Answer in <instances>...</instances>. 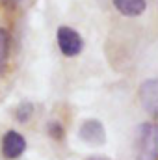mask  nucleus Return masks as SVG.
<instances>
[{
  "instance_id": "f257e3e1",
  "label": "nucleus",
  "mask_w": 158,
  "mask_h": 160,
  "mask_svg": "<svg viewBox=\"0 0 158 160\" xmlns=\"http://www.w3.org/2000/svg\"><path fill=\"white\" fill-rule=\"evenodd\" d=\"M136 155L138 160H158V123L147 121L138 128Z\"/></svg>"
},
{
  "instance_id": "f03ea898",
  "label": "nucleus",
  "mask_w": 158,
  "mask_h": 160,
  "mask_svg": "<svg viewBox=\"0 0 158 160\" xmlns=\"http://www.w3.org/2000/svg\"><path fill=\"white\" fill-rule=\"evenodd\" d=\"M56 39H58V47L60 52L67 58H75L78 56L84 48V39L78 32L71 26H60L56 32Z\"/></svg>"
},
{
  "instance_id": "7ed1b4c3",
  "label": "nucleus",
  "mask_w": 158,
  "mask_h": 160,
  "mask_svg": "<svg viewBox=\"0 0 158 160\" xmlns=\"http://www.w3.org/2000/svg\"><path fill=\"white\" fill-rule=\"evenodd\" d=\"M140 102L151 118L158 119V78L145 80L140 86Z\"/></svg>"
},
{
  "instance_id": "20e7f679",
  "label": "nucleus",
  "mask_w": 158,
  "mask_h": 160,
  "mask_svg": "<svg viewBox=\"0 0 158 160\" xmlns=\"http://www.w3.org/2000/svg\"><path fill=\"white\" fill-rule=\"evenodd\" d=\"M78 136L91 145H102L106 142V130L99 119H86L80 125Z\"/></svg>"
},
{
  "instance_id": "39448f33",
  "label": "nucleus",
  "mask_w": 158,
  "mask_h": 160,
  "mask_svg": "<svg viewBox=\"0 0 158 160\" xmlns=\"http://www.w3.org/2000/svg\"><path fill=\"white\" fill-rule=\"evenodd\" d=\"M26 151V140L17 130H7L2 138V155L6 158H19Z\"/></svg>"
},
{
  "instance_id": "423d86ee",
  "label": "nucleus",
  "mask_w": 158,
  "mask_h": 160,
  "mask_svg": "<svg viewBox=\"0 0 158 160\" xmlns=\"http://www.w3.org/2000/svg\"><path fill=\"white\" fill-rule=\"evenodd\" d=\"M112 2L114 8L125 17H140L147 8V0H112Z\"/></svg>"
},
{
  "instance_id": "0eeeda50",
  "label": "nucleus",
  "mask_w": 158,
  "mask_h": 160,
  "mask_svg": "<svg viewBox=\"0 0 158 160\" xmlns=\"http://www.w3.org/2000/svg\"><path fill=\"white\" fill-rule=\"evenodd\" d=\"M9 47H11V38L6 28H0V75L6 71L7 58H9Z\"/></svg>"
},
{
  "instance_id": "6e6552de",
  "label": "nucleus",
  "mask_w": 158,
  "mask_h": 160,
  "mask_svg": "<svg viewBox=\"0 0 158 160\" xmlns=\"http://www.w3.org/2000/svg\"><path fill=\"white\" fill-rule=\"evenodd\" d=\"M32 112H34V106H32L30 102H22V104L17 108V119L19 121H26L30 116H32Z\"/></svg>"
},
{
  "instance_id": "1a4fd4ad",
  "label": "nucleus",
  "mask_w": 158,
  "mask_h": 160,
  "mask_svg": "<svg viewBox=\"0 0 158 160\" xmlns=\"http://www.w3.org/2000/svg\"><path fill=\"white\" fill-rule=\"evenodd\" d=\"M48 132H50V136L56 138V140H62V138H63V127H62L60 123H50V125H48Z\"/></svg>"
},
{
  "instance_id": "9d476101",
  "label": "nucleus",
  "mask_w": 158,
  "mask_h": 160,
  "mask_svg": "<svg viewBox=\"0 0 158 160\" xmlns=\"http://www.w3.org/2000/svg\"><path fill=\"white\" fill-rule=\"evenodd\" d=\"M0 2H2V6H4V8H11V6L15 4V0H0Z\"/></svg>"
},
{
  "instance_id": "9b49d317",
  "label": "nucleus",
  "mask_w": 158,
  "mask_h": 160,
  "mask_svg": "<svg viewBox=\"0 0 158 160\" xmlns=\"http://www.w3.org/2000/svg\"><path fill=\"white\" fill-rule=\"evenodd\" d=\"M91 160H104V158H91Z\"/></svg>"
}]
</instances>
